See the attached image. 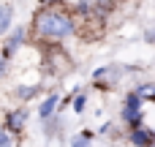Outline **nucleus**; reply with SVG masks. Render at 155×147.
<instances>
[{"label": "nucleus", "mask_w": 155, "mask_h": 147, "mask_svg": "<svg viewBox=\"0 0 155 147\" xmlns=\"http://www.w3.org/2000/svg\"><path fill=\"white\" fill-rule=\"evenodd\" d=\"M33 27H35L38 38H49V41H63L68 35H74V30H76L74 16L65 14L63 8H41L33 19Z\"/></svg>", "instance_id": "f257e3e1"}, {"label": "nucleus", "mask_w": 155, "mask_h": 147, "mask_svg": "<svg viewBox=\"0 0 155 147\" xmlns=\"http://www.w3.org/2000/svg\"><path fill=\"white\" fill-rule=\"evenodd\" d=\"M123 120L131 125V128H136V125H142V98L136 95V93H128L125 95V106H123Z\"/></svg>", "instance_id": "f03ea898"}, {"label": "nucleus", "mask_w": 155, "mask_h": 147, "mask_svg": "<svg viewBox=\"0 0 155 147\" xmlns=\"http://www.w3.org/2000/svg\"><path fill=\"white\" fill-rule=\"evenodd\" d=\"M25 123H27V109H25V106L5 115V131H8V134H22Z\"/></svg>", "instance_id": "7ed1b4c3"}, {"label": "nucleus", "mask_w": 155, "mask_h": 147, "mask_svg": "<svg viewBox=\"0 0 155 147\" xmlns=\"http://www.w3.org/2000/svg\"><path fill=\"white\" fill-rule=\"evenodd\" d=\"M153 139H155L153 128H147V125H136V128H131V145H134V147H147V145H153Z\"/></svg>", "instance_id": "20e7f679"}, {"label": "nucleus", "mask_w": 155, "mask_h": 147, "mask_svg": "<svg viewBox=\"0 0 155 147\" xmlns=\"http://www.w3.org/2000/svg\"><path fill=\"white\" fill-rule=\"evenodd\" d=\"M57 104H60V98H57V93H52V95H46V101L38 106V117L46 123V120H52L54 117V112H57Z\"/></svg>", "instance_id": "39448f33"}, {"label": "nucleus", "mask_w": 155, "mask_h": 147, "mask_svg": "<svg viewBox=\"0 0 155 147\" xmlns=\"http://www.w3.org/2000/svg\"><path fill=\"white\" fill-rule=\"evenodd\" d=\"M25 38H27V30H25V27H16V30L11 33V38H8V46H5V52H3V57H8L11 52H16Z\"/></svg>", "instance_id": "423d86ee"}, {"label": "nucleus", "mask_w": 155, "mask_h": 147, "mask_svg": "<svg viewBox=\"0 0 155 147\" xmlns=\"http://www.w3.org/2000/svg\"><path fill=\"white\" fill-rule=\"evenodd\" d=\"M11 16H14V5L11 3H3L0 5V35H5L11 30Z\"/></svg>", "instance_id": "0eeeda50"}, {"label": "nucleus", "mask_w": 155, "mask_h": 147, "mask_svg": "<svg viewBox=\"0 0 155 147\" xmlns=\"http://www.w3.org/2000/svg\"><path fill=\"white\" fill-rule=\"evenodd\" d=\"M41 93V87H35V85H30V87H16V98L19 101H30L33 95H38Z\"/></svg>", "instance_id": "6e6552de"}, {"label": "nucleus", "mask_w": 155, "mask_h": 147, "mask_svg": "<svg viewBox=\"0 0 155 147\" xmlns=\"http://www.w3.org/2000/svg\"><path fill=\"white\" fill-rule=\"evenodd\" d=\"M134 93H136L139 98H147V101H150V98H153V85H139Z\"/></svg>", "instance_id": "1a4fd4ad"}, {"label": "nucleus", "mask_w": 155, "mask_h": 147, "mask_svg": "<svg viewBox=\"0 0 155 147\" xmlns=\"http://www.w3.org/2000/svg\"><path fill=\"white\" fill-rule=\"evenodd\" d=\"M71 101H74V112H76V115H82V112H84V106H87V98H84V95H74Z\"/></svg>", "instance_id": "9d476101"}, {"label": "nucleus", "mask_w": 155, "mask_h": 147, "mask_svg": "<svg viewBox=\"0 0 155 147\" xmlns=\"http://www.w3.org/2000/svg\"><path fill=\"white\" fill-rule=\"evenodd\" d=\"M112 3H114V0H93L90 5H98L101 11H109V8H112Z\"/></svg>", "instance_id": "9b49d317"}, {"label": "nucleus", "mask_w": 155, "mask_h": 147, "mask_svg": "<svg viewBox=\"0 0 155 147\" xmlns=\"http://www.w3.org/2000/svg\"><path fill=\"white\" fill-rule=\"evenodd\" d=\"M0 147H11V134H8L5 128L0 131Z\"/></svg>", "instance_id": "f8f14e48"}, {"label": "nucleus", "mask_w": 155, "mask_h": 147, "mask_svg": "<svg viewBox=\"0 0 155 147\" xmlns=\"http://www.w3.org/2000/svg\"><path fill=\"white\" fill-rule=\"evenodd\" d=\"M5 71V57H3V52H0V74Z\"/></svg>", "instance_id": "ddd939ff"}, {"label": "nucleus", "mask_w": 155, "mask_h": 147, "mask_svg": "<svg viewBox=\"0 0 155 147\" xmlns=\"http://www.w3.org/2000/svg\"><path fill=\"white\" fill-rule=\"evenodd\" d=\"M147 147H155V145H147Z\"/></svg>", "instance_id": "4468645a"}]
</instances>
